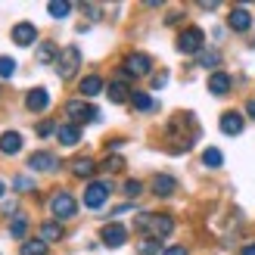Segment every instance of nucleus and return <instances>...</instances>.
<instances>
[{
  "label": "nucleus",
  "mask_w": 255,
  "mask_h": 255,
  "mask_svg": "<svg viewBox=\"0 0 255 255\" xmlns=\"http://www.w3.org/2000/svg\"><path fill=\"white\" fill-rule=\"evenodd\" d=\"M202 162H206L209 168H221L224 156H221V149H206V152H202Z\"/></svg>",
  "instance_id": "a878e982"
},
{
  "label": "nucleus",
  "mask_w": 255,
  "mask_h": 255,
  "mask_svg": "<svg viewBox=\"0 0 255 255\" xmlns=\"http://www.w3.org/2000/svg\"><path fill=\"white\" fill-rule=\"evenodd\" d=\"M112 193V184L109 181H94V184H87L84 190V206L87 209H103L106 206V199Z\"/></svg>",
  "instance_id": "423d86ee"
},
{
  "label": "nucleus",
  "mask_w": 255,
  "mask_h": 255,
  "mask_svg": "<svg viewBox=\"0 0 255 255\" xmlns=\"http://www.w3.org/2000/svg\"><path fill=\"white\" fill-rule=\"evenodd\" d=\"M25 231H28V221H25L22 215H19V218H12V224H9V237H12V240H22Z\"/></svg>",
  "instance_id": "393cba45"
},
{
  "label": "nucleus",
  "mask_w": 255,
  "mask_h": 255,
  "mask_svg": "<svg viewBox=\"0 0 255 255\" xmlns=\"http://www.w3.org/2000/svg\"><path fill=\"white\" fill-rule=\"evenodd\" d=\"M19 252L22 255H47V243H44L41 237H37V240H25Z\"/></svg>",
  "instance_id": "5701e85b"
},
{
  "label": "nucleus",
  "mask_w": 255,
  "mask_h": 255,
  "mask_svg": "<svg viewBox=\"0 0 255 255\" xmlns=\"http://www.w3.org/2000/svg\"><path fill=\"white\" fill-rule=\"evenodd\" d=\"M28 168L31 171H56L59 156H53V152H34V156H28Z\"/></svg>",
  "instance_id": "9d476101"
},
{
  "label": "nucleus",
  "mask_w": 255,
  "mask_h": 255,
  "mask_svg": "<svg viewBox=\"0 0 255 255\" xmlns=\"http://www.w3.org/2000/svg\"><path fill=\"white\" fill-rule=\"evenodd\" d=\"M41 240L44 243H56V240H62V224L59 221H44L41 224Z\"/></svg>",
  "instance_id": "aec40b11"
},
{
  "label": "nucleus",
  "mask_w": 255,
  "mask_h": 255,
  "mask_svg": "<svg viewBox=\"0 0 255 255\" xmlns=\"http://www.w3.org/2000/svg\"><path fill=\"white\" fill-rule=\"evenodd\" d=\"M246 112H249V116H252V119H255V100H252V103H249V106H246Z\"/></svg>",
  "instance_id": "e433bc0d"
},
{
  "label": "nucleus",
  "mask_w": 255,
  "mask_h": 255,
  "mask_svg": "<svg viewBox=\"0 0 255 255\" xmlns=\"http://www.w3.org/2000/svg\"><path fill=\"white\" fill-rule=\"evenodd\" d=\"M243 255H255V243H249V246H243Z\"/></svg>",
  "instance_id": "c9c22d12"
},
{
  "label": "nucleus",
  "mask_w": 255,
  "mask_h": 255,
  "mask_svg": "<svg viewBox=\"0 0 255 255\" xmlns=\"http://www.w3.org/2000/svg\"><path fill=\"white\" fill-rule=\"evenodd\" d=\"M159 255H187V249L184 246H168V249H162Z\"/></svg>",
  "instance_id": "f704fd0d"
},
{
  "label": "nucleus",
  "mask_w": 255,
  "mask_h": 255,
  "mask_svg": "<svg viewBox=\"0 0 255 255\" xmlns=\"http://www.w3.org/2000/svg\"><path fill=\"white\" fill-rule=\"evenodd\" d=\"M202 47H206V34H202V28H196V25H190V28H184L177 34V50H181V53L196 56V53H202Z\"/></svg>",
  "instance_id": "7ed1b4c3"
},
{
  "label": "nucleus",
  "mask_w": 255,
  "mask_h": 255,
  "mask_svg": "<svg viewBox=\"0 0 255 255\" xmlns=\"http://www.w3.org/2000/svg\"><path fill=\"white\" fill-rule=\"evenodd\" d=\"M100 91H103V78L100 75H87L81 81V97H97Z\"/></svg>",
  "instance_id": "412c9836"
},
{
  "label": "nucleus",
  "mask_w": 255,
  "mask_h": 255,
  "mask_svg": "<svg viewBox=\"0 0 255 255\" xmlns=\"http://www.w3.org/2000/svg\"><path fill=\"white\" fill-rule=\"evenodd\" d=\"M19 149H22V134H16V131L0 134V152H3V156H16Z\"/></svg>",
  "instance_id": "2eb2a0df"
},
{
  "label": "nucleus",
  "mask_w": 255,
  "mask_h": 255,
  "mask_svg": "<svg viewBox=\"0 0 255 255\" xmlns=\"http://www.w3.org/2000/svg\"><path fill=\"white\" fill-rule=\"evenodd\" d=\"M69 168H72V174L87 177V174H94L97 162H94V159H87V156H78V159H72V162H69Z\"/></svg>",
  "instance_id": "6ab92c4d"
},
{
  "label": "nucleus",
  "mask_w": 255,
  "mask_h": 255,
  "mask_svg": "<svg viewBox=\"0 0 255 255\" xmlns=\"http://www.w3.org/2000/svg\"><path fill=\"white\" fill-rule=\"evenodd\" d=\"M165 84H168V75H152V87H156V91H159V87H165Z\"/></svg>",
  "instance_id": "72a5a7b5"
},
{
  "label": "nucleus",
  "mask_w": 255,
  "mask_h": 255,
  "mask_svg": "<svg viewBox=\"0 0 255 255\" xmlns=\"http://www.w3.org/2000/svg\"><path fill=\"white\" fill-rule=\"evenodd\" d=\"M152 72V59L146 53H128L122 62V78H140Z\"/></svg>",
  "instance_id": "20e7f679"
},
{
  "label": "nucleus",
  "mask_w": 255,
  "mask_h": 255,
  "mask_svg": "<svg viewBox=\"0 0 255 255\" xmlns=\"http://www.w3.org/2000/svg\"><path fill=\"white\" fill-rule=\"evenodd\" d=\"M16 190H34V181L31 177H16Z\"/></svg>",
  "instance_id": "473e14b6"
},
{
  "label": "nucleus",
  "mask_w": 255,
  "mask_h": 255,
  "mask_svg": "<svg viewBox=\"0 0 255 255\" xmlns=\"http://www.w3.org/2000/svg\"><path fill=\"white\" fill-rule=\"evenodd\" d=\"M47 12H50L53 19H66L69 12H72V3H50V6H47Z\"/></svg>",
  "instance_id": "cd10ccee"
},
{
  "label": "nucleus",
  "mask_w": 255,
  "mask_h": 255,
  "mask_svg": "<svg viewBox=\"0 0 255 255\" xmlns=\"http://www.w3.org/2000/svg\"><path fill=\"white\" fill-rule=\"evenodd\" d=\"M59 56V50H56V44H50V41H44L41 47H37V62L41 66H47V62H53Z\"/></svg>",
  "instance_id": "4be33fe9"
},
{
  "label": "nucleus",
  "mask_w": 255,
  "mask_h": 255,
  "mask_svg": "<svg viewBox=\"0 0 255 255\" xmlns=\"http://www.w3.org/2000/svg\"><path fill=\"white\" fill-rule=\"evenodd\" d=\"M56 137H59V143L62 146H75L81 140V128L78 125H72V122H66V125H59L56 128Z\"/></svg>",
  "instance_id": "ddd939ff"
},
{
  "label": "nucleus",
  "mask_w": 255,
  "mask_h": 255,
  "mask_svg": "<svg viewBox=\"0 0 255 255\" xmlns=\"http://www.w3.org/2000/svg\"><path fill=\"white\" fill-rule=\"evenodd\" d=\"M25 106H28L31 112H44L50 106V94L44 91V87H34V91H28V97H25Z\"/></svg>",
  "instance_id": "f8f14e48"
},
{
  "label": "nucleus",
  "mask_w": 255,
  "mask_h": 255,
  "mask_svg": "<svg viewBox=\"0 0 255 255\" xmlns=\"http://www.w3.org/2000/svg\"><path fill=\"white\" fill-rule=\"evenodd\" d=\"M243 116L240 112H224L221 116V131L224 134H231V137H237V134H243Z\"/></svg>",
  "instance_id": "4468645a"
},
{
  "label": "nucleus",
  "mask_w": 255,
  "mask_h": 255,
  "mask_svg": "<svg viewBox=\"0 0 255 255\" xmlns=\"http://www.w3.org/2000/svg\"><path fill=\"white\" fill-rule=\"evenodd\" d=\"M109 100L112 103H125V100H131V87H128V78H119L109 84Z\"/></svg>",
  "instance_id": "a211bd4d"
},
{
  "label": "nucleus",
  "mask_w": 255,
  "mask_h": 255,
  "mask_svg": "<svg viewBox=\"0 0 255 255\" xmlns=\"http://www.w3.org/2000/svg\"><path fill=\"white\" fill-rule=\"evenodd\" d=\"M100 240H103L106 246H112V249H119V246H125V240H128V231H125V224H119V221H109L103 231H100Z\"/></svg>",
  "instance_id": "6e6552de"
},
{
  "label": "nucleus",
  "mask_w": 255,
  "mask_h": 255,
  "mask_svg": "<svg viewBox=\"0 0 255 255\" xmlns=\"http://www.w3.org/2000/svg\"><path fill=\"white\" fill-rule=\"evenodd\" d=\"M149 187H152V193H156V196H162V199H165V196H171L174 190H177V181H174L171 174H156Z\"/></svg>",
  "instance_id": "9b49d317"
},
{
  "label": "nucleus",
  "mask_w": 255,
  "mask_h": 255,
  "mask_svg": "<svg viewBox=\"0 0 255 255\" xmlns=\"http://www.w3.org/2000/svg\"><path fill=\"white\" fill-rule=\"evenodd\" d=\"M199 62H202V66H209V69H215L221 62V56L215 53V50H206V53H199Z\"/></svg>",
  "instance_id": "c85d7f7f"
},
{
  "label": "nucleus",
  "mask_w": 255,
  "mask_h": 255,
  "mask_svg": "<svg viewBox=\"0 0 255 255\" xmlns=\"http://www.w3.org/2000/svg\"><path fill=\"white\" fill-rule=\"evenodd\" d=\"M66 116L72 119V125H84V122H100V112L84 103V100H69L66 103Z\"/></svg>",
  "instance_id": "39448f33"
},
{
  "label": "nucleus",
  "mask_w": 255,
  "mask_h": 255,
  "mask_svg": "<svg viewBox=\"0 0 255 255\" xmlns=\"http://www.w3.org/2000/svg\"><path fill=\"white\" fill-rule=\"evenodd\" d=\"M50 212H53L59 221H66V218H72V215L78 212V202H75V196H69V193H56L50 199Z\"/></svg>",
  "instance_id": "0eeeda50"
},
{
  "label": "nucleus",
  "mask_w": 255,
  "mask_h": 255,
  "mask_svg": "<svg viewBox=\"0 0 255 255\" xmlns=\"http://www.w3.org/2000/svg\"><path fill=\"white\" fill-rule=\"evenodd\" d=\"M231 28L234 31H249L252 28V16H249V9H243V6H237V9H231Z\"/></svg>",
  "instance_id": "dca6fc26"
},
{
  "label": "nucleus",
  "mask_w": 255,
  "mask_h": 255,
  "mask_svg": "<svg viewBox=\"0 0 255 255\" xmlns=\"http://www.w3.org/2000/svg\"><path fill=\"white\" fill-rule=\"evenodd\" d=\"M0 196H3V181H0Z\"/></svg>",
  "instance_id": "4c0bfd02"
},
{
  "label": "nucleus",
  "mask_w": 255,
  "mask_h": 255,
  "mask_svg": "<svg viewBox=\"0 0 255 255\" xmlns=\"http://www.w3.org/2000/svg\"><path fill=\"white\" fill-rule=\"evenodd\" d=\"M56 128H59V125H53V122H41V125H37V137H50Z\"/></svg>",
  "instance_id": "c756f323"
},
{
  "label": "nucleus",
  "mask_w": 255,
  "mask_h": 255,
  "mask_svg": "<svg viewBox=\"0 0 255 255\" xmlns=\"http://www.w3.org/2000/svg\"><path fill=\"white\" fill-rule=\"evenodd\" d=\"M81 69V50L78 47H62L59 56H56V75L62 81L75 78V72Z\"/></svg>",
  "instance_id": "f03ea898"
},
{
  "label": "nucleus",
  "mask_w": 255,
  "mask_h": 255,
  "mask_svg": "<svg viewBox=\"0 0 255 255\" xmlns=\"http://www.w3.org/2000/svg\"><path fill=\"white\" fill-rule=\"evenodd\" d=\"M140 190H143V184H140V181H128V184H125V193H128V196H137Z\"/></svg>",
  "instance_id": "7c9ffc66"
},
{
  "label": "nucleus",
  "mask_w": 255,
  "mask_h": 255,
  "mask_svg": "<svg viewBox=\"0 0 255 255\" xmlns=\"http://www.w3.org/2000/svg\"><path fill=\"white\" fill-rule=\"evenodd\" d=\"M209 91H212L215 97L231 94V78H227L224 72H212V75H209Z\"/></svg>",
  "instance_id": "f3484780"
},
{
  "label": "nucleus",
  "mask_w": 255,
  "mask_h": 255,
  "mask_svg": "<svg viewBox=\"0 0 255 255\" xmlns=\"http://www.w3.org/2000/svg\"><path fill=\"white\" fill-rule=\"evenodd\" d=\"M131 103H134V109H137V112H149L152 106H156V103H152V97H149V94H143V91L131 94Z\"/></svg>",
  "instance_id": "b1692460"
},
{
  "label": "nucleus",
  "mask_w": 255,
  "mask_h": 255,
  "mask_svg": "<svg viewBox=\"0 0 255 255\" xmlns=\"http://www.w3.org/2000/svg\"><path fill=\"white\" fill-rule=\"evenodd\" d=\"M12 75H16V59L0 56V78H12Z\"/></svg>",
  "instance_id": "bb28decb"
},
{
  "label": "nucleus",
  "mask_w": 255,
  "mask_h": 255,
  "mask_svg": "<svg viewBox=\"0 0 255 255\" xmlns=\"http://www.w3.org/2000/svg\"><path fill=\"white\" fill-rule=\"evenodd\" d=\"M134 227H137V234H143L146 240H156L159 243V240H165L174 231V221L168 215H140Z\"/></svg>",
  "instance_id": "f257e3e1"
},
{
  "label": "nucleus",
  "mask_w": 255,
  "mask_h": 255,
  "mask_svg": "<svg viewBox=\"0 0 255 255\" xmlns=\"http://www.w3.org/2000/svg\"><path fill=\"white\" fill-rule=\"evenodd\" d=\"M12 41H16V47H31L37 41L34 22H16V25H12Z\"/></svg>",
  "instance_id": "1a4fd4ad"
},
{
  "label": "nucleus",
  "mask_w": 255,
  "mask_h": 255,
  "mask_svg": "<svg viewBox=\"0 0 255 255\" xmlns=\"http://www.w3.org/2000/svg\"><path fill=\"white\" fill-rule=\"evenodd\" d=\"M140 252H143V255H156L159 252V243H156V240H146V243L140 246Z\"/></svg>",
  "instance_id": "2f4dec72"
}]
</instances>
